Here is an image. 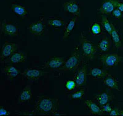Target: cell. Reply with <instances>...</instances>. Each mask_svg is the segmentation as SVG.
Returning <instances> with one entry per match:
<instances>
[{
	"instance_id": "obj_1",
	"label": "cell",
	"mask_w": 123,
	"mask_h": 116,
	"mask_svg": "<svg viewBox=\"0 0 123 116\" xmlns=\"http://www.w3.org/2000/svg\"><path fill=\"white\" fill-rule=\"evenodd\" d=\"M59 106L58 98L38 96L33 110V115H55Z\"/></svg>"
},
{
	"instance_id": "obj_2",
	"label": "cell",
	"mask_w": 123,
	"mask_h": 116,
	"mask_svg": "<svg viewBox=\"0 0 123 116\" xmlns=\"http://www.w3.org/2000/svg\"><path fill=\"white\" fill-rule=\"evenodd\" d=\"M83 56L80 55L79 45L73 49L71 55L66 59L63 66L58 69L52 70L54 73L58 75H63V74L68 72H74L78 68L82 62Z\"/></svg>"
},
{
	"instance_id": "obj_3",
	"label": "cell",
	"mask_w": 123,
	"mask_h": 116,
	"mask_svg": "<svg viewBox=\"0 0 123 116\" xmlns=\"http://www.w3.org/2000/svg\"><path fill=\"white\" fill-rule=\"evenodd\" d=\"M80 44L83 50V56L84 58L91 61L94 60L97 52V48L95 47V45L84 36L83 33H81Z\"/></svg>"
},
{
	"instance_id": "obj_4",
	"label": "cell",
	"mask_w": 123,
	"mask_h": 116,
	"mask_svg": "<svg viewBox=\"0 0 123 116\" xmlns=\"http://www.w3.org/2000/svg\"><path fill=\"white\" fill-rule=\"evenodd\" d=\"M123 60V57L119 56L117 53H104L99 55L100 62L106 68H111L117 66Z\"/></svg>"
},
{
	"instance_id": "obj_5",
	"label": "cell",
	"mask_w": 123,
	"mask_h": 116,
	"mask_svg": "<svg viewBox=\"0 0 123 116\" xmlns=\"http://www.w3.org/2000/svg\"><path fill=\"white\" fill-rule=\"evenodd\" d=\"M87 68V64L86 62L84 57L83 56L82 62L78 68L74 72V80L76 84L77 88L83 87L86 84Z\"/></svg>"
},
{
	"instance_id": "obj_6",
	"label": "cell",
	"mask_w": 123,
	"mask_h": 116,
	"mask_svg": "<svg viewBox=\"0 0 123 116\" xmlns=\"http://www.w3.org/2000/svg\"><path fill=\"white\" fill-rule=\"evenodd\" d=\"M1 34L9 36H18L19 35V29L16 24L9 22L6 19L3 20L0 23Z\"/></svg>"
},
{
	"instance_id": "obj_7",
	"label": "cell",
	"mask_w": 123,
	"mask_h": 116,
	"mask_svg": "<svg viewBox=\"0 0 123 116\" xmlns=\"http://www.w3.org/2000/svg\"><path fill=\"white\" fill-rule=\"evenodd\" d=\"M46 25V18L44 16H41L38 20L31 23L27 29L33 35L41 36L44 32Z\"/></svg>"
},
{
	"instance_id": "obj_8",
	"label": "cell",
	"mask_w": 123,
	"mask_h": 116,
	"mask_svg": "<svg viewBox=\"0 0 123 116\" xmlns=\"http://www.w3.org/2000/svg\"><path fill=\"white\" fill-rule=\"evenodd\" d=\"M19 49L20 46L18 44L10 42L9 41H6L3 45L1 49V54H0L1 63L8 58L14 52L18 51Z\"/></svg>"
},
{
	"instance_id": "obj_9",
	"label": "cell",
	"mask_w": 123,
	"mask_h": 116,
	"mask_svg": "<svg viewBox=\"0 0 123 116\" xmlns=\"http://www.w3.org/2000/svg\"><path fill=\"white\" fill-rule=\"evenodd\" d=\"M119 2V0H104L97 11L102 15H111L113 11L117 8Z\"/></svg>"
},
{
	"instance_id": "obj_10",
	"label": "cell",
	"mask_w": 123,
	"mask_h": 116,
	"mask_svg": "<svg viewBox=\"0 0 123 116\" xmlns=\"http://www.w3.org/2000/svg\"><path fill=\"white\" fill-rule=\"evenodd\" d=\"M65 12L73 17L80 16L81 12V7L76 0H69L63 4Z\"/></svg>"
},
{
	"instance_id": "obj_11",
	"label": "cell",
	"mask_w": 123,
	"mask_h": 116,
	"mask_svg": "<svg viewBox=\"0 0 123 116\" xmlns=\"http://www.w3.org/2000/svg\"><path fill=\"white\" fill-rule=\"evenodd\" d=\"M66 59L63 57H52L50 58L43 65L38 66L37 68L41 70L44 69H51L54 70L62 67L64 64Z\"/></svg>"
},
{
	"instance_id": "obj_12",
	"label": "cell",
	"mask_w": 123,
	"mask_h": 116,
	"mask_svg": "<svg viewBox=\"0 0 123 116\" xmlns=\"http://www.w3.org/2000/svg\"><path fill=\"white\" fill-rule=\"evenodd\" d=\"M23 77L31 81H37L40 79L43 75L44 73L41 69L37 68H28L26 69L20 73Z\"/></svg>"
},
{
	"instance_id": "obj_13",
	"label": "cell",
	"mask_w": 123,
	"mask_h": 116,
	"mask_svg": "<svg viewBox=\"0 0 123 116\" xmlns=\"http://www.w3.org/2000/svg\"><path fill=\"white\" fill-rule=\"evenodd\" d=\"M114 98H115V96L110 91H106L96 95L95 97H94L93 100L101 107L105 104L113 102Z\"/></svg>"
},
{
	"instance_id": "obj_14",
	"label": "cell",
	"mask_w": 123,
	"mask_h": 116,
	"mask_svg": "<svg viewBox=\"0 0 123 116\" xmlns=\"http://www.w3.org/2000/svg\"><path fill=\"white\" fill-rule=\"evenodd\" d=\"M10 9L16 15V16L20 17L22 19L27 17L28 14V10L22 4L17 3L15 1L12 2Z\"/></svg>"
},
{
	"instance_id": "obj_15",
	"label": "cell",
	"mask_w": 123,
	"mask_h": 116,
	"mask_svg": "<svg viewBox=\"0 0 123 116\" xmlns=\"http://www.w3.org/2000/svg\"><path fill=\"white\" fill-rule=\"evenodd\" d=\"M33 90L31 85H27L20 93L18 98V103L19 104H24L25 103L28 102L31 99L33 96Z\"/></svg>"
},
{
	"instance_id": "obj_16",
	"label": "cell",
	"mask_w": 123,
	"mask_h": 116,
	"mask_svg": "<svg viewBox=\"0 0 123 116\" xmlns=\"http://www.w3.org/2000/svg\"><path fill=\"white\" fill-rule=\"evenodd\" d=\"M27 59V55L24 52L17 51L12 53V54L4 62H2V64L7 63H11L12 64H17L20 63H24Z\"/></svg>"
},
{
	"instance_id": "obj_17",
	"label": "cell",
	"mask_w": 123,
	"mask_h": 116,
	"mask_svg": "<svg viewBox=\"0 0 123 116\" xmlns=\"http://www.w3.org/2000/svg\"><path fill=\"white\" fill-rule=\"evenodd\" d=\"M109 74L105 69H102L100 67H92L89 68V72L87 75H89L92 79L98 80L104 79Z\"/></svg>"
},
{
	"instance_id": "obj_18",
	"label": "cell",
	"mask_w": 123,
	"mask_h": 116,
	"mask_svg": "<svg viewBox=\"0 0 123 116\" xmlns=\"http://www.w3.org/2000/svg\"><path fill=\"white\" fill-rule=\"evenodd\" d=\"M84 106L89 110L90 113L95 116H102L105 112L102 110V108L98 104H97L94 100H86L84 103Z\"/></svg>"
},
{
	"instance_id": "obj_19",
	"label": "cell",
	"mask_w": 123,
	"mask_h": 116,
	"mask_svg": "<svg viewBox=\"0 0 123 116\" xmlns=\"http://www.w3.org/2000/svg\"><path fill=\"white\" fill-rule=\"evenodd\" d=\"M111 46V39L109 37H108L106 35H104L98 41L97 48V50H99L101 53H107V52L110 50Z\"/></svg>"
},
{
	"instance_id": "obj_20",
	"label": "cell",
	"mask_w": 123,
	"mask_h": 116,
	"mask_svg": "<svg viewBox=\"0 0 123 116\" xmlns=\"http://www.w3.org/2000/svg\"><path fill=\"white\" fill-rule=\"evenodd\" d=\"M103 83L110 90L115 89L117 91H120L119 87V81L116 78L109 74L106 77L103 79Z\"/></svg>"
},
{
	"instance_id": "obj_21",
	"label": "cell",
	"mask_w": 123,
	"mask_h": 116,
	"mask_svg": "<svg viewBox=\"0 0 123 116\" xmlns=\"http://www.w3.org/2000/svg\"><path fill=\"white\" fill-rule=\"evenodd\" d=\"M66 21L63 18L58 17H49L46 19V25L48 27L60 28L66 25Z\"/></svg>"
},
{
	"instance_id": "obj_22",
	"label": "cell",
	"mask_w": 123,
	"mask_h": 116,
	"mask_svg": "<svg viewBox=\"0 0 123 116\" xmlns=\"http://www.w3.org/2000/svg\"><path fill=\"white\" fill-rule=\"evenodd\" d=\"M79 17H80V16H75L73 18H71L70 21L66 23L65 26L64 33H63L62 39H67L70 36V34L71 33V32L73 31V29H74L76 23L78 20Z\"/></svg>"
},
{
	"instance_id": "obj_23",
	"label": "cell",
	"mask_w": 123,
	"mask_h": 116,
	"mask_svg": "<svg viewBox=\"0 0 123 116\" xmlns=\"http://www.w3.org/2000/svg\"><path fill=\"white\" fill-rule=\"evenodd\" d=\"M1 73L5 74L8 78V80H9L11 79L15 78L17 77L18 74H20V71L17 68H15V66L9 65V66H5L2 69Z\"/></svg>"
},
{
	"instance_id": "obj_24",
	"label": "cell",
	"mask_w": 123,
	"mask_h": 116,
	"mask_svg": "<svg viewBox=\"0 0 123 116\" xmlns=\"http://www.w3.org/2000/svg\"><path fill=\"white\" fill-rule=\"evenodd\" d=\"M112 41L113 44L114 48L122 50L123 49V46H122V40L120 35L118 33L116 29L115 25L113 24V29H112L111 34Z\"/></svg>"
},
{
	"instance_id": "obj_25",
	"label": "cell",
	"mask_w": 123,
	"mask_h": 116,
	"mask_svg": "<svg viewBox=\"0 0 123 116\" xmlns=\"http://www.w3.org/2000/svg\"><path fill=\"white\" fill-rule=\"evenodd\" d=\"M86 90L83 88L80 90H75L73 92H71L70 93L68 94V98L71 99H83L85 96Z\"/></svg>"
},
{
	"instance_id": "obj_26",
	"label": "cell",
	"mask_w": 123,
	"mask_h": 116,
	"mask_svg": "<svg viewBox=\"0 0 123 116\" xmlns=\"http://www.w3.org/2000/svg\"><path fill=\"white\" fill-rule=\"evenodd\" d=\"M90 33L94 36H100V35L104 34L102 25L98 22L93 23L90 28Z\"/></svg>"
},
{
	"instance_id": "obj_27",
	"label": "cell",
	"mask_w": 123,
	"mask_h": 116,
	"mask_svg": "<svg viewBox=\"0 0 123 116\" xmlns=\"http://www.w3.org/2000/svg\"><path fill=\"white\" fill-rule=\"evenodd\" d=\"M101 24L104 26L105 30L107 31L108 33L110 35H111L112 29H113V24L110 23V22L108 21V20L107 19V18H106L105 16H104V15H103L102 17V22H101Z\"/></svg>"
},
{
	"instance_id": "obj_28",
	"label": "cell",
	"mask_w": 123,
	"mask_h": 116,
	"mask_svg": "<svg viewBox=\"0 0 123 116\" xmlns=\"http://www.w3.org/2000/svg\"><path fill=\"white\" fill-rule=\"evenodd\" d=\"M65 87L68 92H73L77 89V85L74 79L68 80L65 82Z\"/></svg>"
},
{
	"instance_id": "obj_29",
	"label": "cell",
	"mask_w": 123,
	"mask_h": 116,
	"mask_svg": "<svg viewBox=\"0 0 123 116\" xmlns=\"http://www.w3.org/2000/svg\"><path fill=\"white\" fill-rule=\"evenodd\" d=\"M123 13L121 11H119L117 8L115 9L111 14V16H113L116 20H118L120 18H121V17H123Z\"/></svg>"
},
{
	"instance_id": "obj_30",
	"label": "cell",
	"mask_w": 123,
	"mask_h": 116,
	"mask_svg": "<svg viewBox=\"0 0 123 116\" xmlns=\"http://www.w3.org/2000/svg\"><path fill=\"white\" fill-rule=\"evenodd\" d=\"M101 108L104 112H108V113H110L113 109V108L111 106L110 103H106L103 105L102 106H101Z\"/></svg>"
},
{
	"instance_id": "obj_31",
	"label": "cell",
	"mask_w": 123,
	"mask_h": 116,
	"mask_svg": "<svg viewBox=\"0 0 123 116\" xmlns=\"http://www.w3.org/2000/svg\"><path fill=\"white\" fill-rule=\"evenodd\" d=\"M0 115L1 116H10L11 113L6 108L3 106L0 107Z\"/></svg>"
},
{
	"instance_id": "obj_32",
	"label": "cell",
	"mask_w": 123,
	"mask_h": 116,
	"mask_svg": "<svg viewBox=\"0 0 123 116\" xmlns=\"http://www.w3.org/2000/svg\"><path fill=\"white\" fill-rule=\"evenodd\" d=\"M119 108H113L110 112L109 113L110 116H119Z\"/></svg>"
},
{
	"instance_id": "obj_33",
	"label": "cell",
	"mask_w": 123,
	"mask_h": 116,
	"mask_svg": "<svg viewBox=\"0 0 123 116\" xmlns=\"http://www.w3.org/2000/svg\"><path fill=\"white\" fill-rule=\"evenodd\" d=\"M117 8L123 13V2H121V1L119 2V3L118 4V5H117Z\"/></svg>"
},
{
	"instance_id": "obj_34",
	"label": "cell",
	"mask_w": 123,
	"mask_h": 116,
	"mask_svg": "<svg viewBox=\"0 0 123 116\" xmlns=\"http://www.w3.org/2000/svg\"><path fill=\"white\" fill-rule=\"evenodd\" d=\"M119 116H123V110H119Z\"/></svg>"
},
{
	"instance_id": "obj_35",
	"label": "cell",
	"mask_w": 123,
	"mask_h": 116,
	"mask_svg": "<svg viewBox=\"0 0 123 116\" xmlns=\"http://www.w3.org/2000/svg\"><path fill=\"white\" fill-rule=\"evenodd\" d=\"M121 103H123V100L121 101Z\"/></svg>"
}]
</instances>
